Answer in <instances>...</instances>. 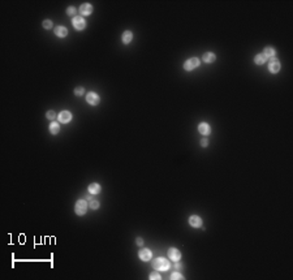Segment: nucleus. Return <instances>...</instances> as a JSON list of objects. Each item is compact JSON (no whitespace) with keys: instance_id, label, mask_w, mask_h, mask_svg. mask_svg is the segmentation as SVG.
I'll return each instance as SVG.
<instances>
[{"instance_id":"f257e3e1","label":"nucleus","mask_w":293,"mask_h":280,"mask_svg":"<svg viewBox=\"0 0 293 280\" xmlns=\"http://www.w3.org/2000/svg\"><path fill=\"white\" fill-rule=\"evenodd\" d=\"M152 267L155 270H158V271H167V270H169L171 265H169L168 259L160 257V258H157V259L152 261Z\"/></svg>"},{"instance_id":"f03ea898","label":"nucleus","mask_w":293,"mask_h":280,"mask_svg":"<svg viewBox=\"0 0 293 280\" xmlns=\"http://www.w3.org/2000/svg\"><path fill=\"white\" fill-rule=\"evenodd\" d=\"M74 211L77 215H85L86 211H88V202H86L85 199L77 201V203L74 206Z\"/></svg>"},{"instance_id":"7ed1b4c3","label":"nucleus","mask_w":293,"mask_h":280,"mask_svg":"<svg viewBox=\"0 0 293 280\" xmlns=\"http://www.w3.org/2000/svg\"><path fill=\"white\" fill-rule=\"evenodd\" d=\"M198 67H200V59L198 57H190L189 60H186L184 64L185 71H193V69H195Z\"/></svg>"},{"instance_id":"20e7f679","label":"nucleus","mask_w":293,"mask_h":280,"mask_svg":"<svg viewBox=\"0 0 293 280\" xmlns=\"http://www.w3.org/2000/svg\"><path fill=\"white\" fill-rule=\"evenodd\" d=\"M72 24H73V28L77 29V30H83L86 28V21H85L83 17H81V16L73 17Z\"/></svg>"},{"instance_id":"39448f33","label":"nucleus","mask_w":293,"mask_h":280,"mask_svg":"<svg viewBox=\"0 0 293 280\" xmlns=\"http://www.w3.org/2000/svg\"><path fill=\"white\" fill-rule=\"evenodd\" d=\"M86 100H88V103L91 104V106H97V104H99V102H100L99 95L95 94L94 91H90L88 95H86Z\"/></svg>"},{"instance_id":"423d86ee","label":"nucleus","mask_w":293,"mask_h":280,"mask_svg":"<svg viewBox=\"0 0 293 280\" xmlns=\"http://www.w3.org/2000/svg\"><path fill=\"white\" fill-rule=\"evenodd\" d=\"M168 258L173 262H178L180 258H181V253H180V250L176 248H171V249H168Z\"/></svg>"},{"instance_id":"0eeeda50","label":"nucleus","mask_w":293,"mask_h":280,"mask_svg":"<svg viewBox=\"0 0 293 280\" xmlns=\"http://www.w3.org/2000/svg\"><path fill=\"white\" fill-rule=\"evenodd\" d=\"M280 61L278 59H271L270 61V64H269V71L271 73H278L280 71Z\"/></svg>"},{"instance_id":"6e6552de","label":"nucleus","mask_w":293,"mask_h":280,"mask_svg":"<svg viewBox=\"0 0 293 280\" xmlns=\"http://www.w3.org/2000/svg\"><path fill=\"white\" fill-rule=\"evenodd\" d=\"M189 224H190L192 227H194V228H200V227L202 225V219L198 215H192L190 218H189Z\"/></svg>"},{"instance_id":"1a4fd4ad","label":"nucleus","mask_w":293,"mask_h":280,"mask_svg":"<svg viewBox=\"0 0 293 280\" xmlns=\"http://www.w3.org/2000/svg\"><path fill=\"white\" fill-rule=\"evenodd\" d=\"M138 256H140V258H141L142 261L147 262V261H150V259H151L152 253H151V250H150V249H141V250H140V253H138Z\"/></svg>"},{"instance_id":"9d476101","label":"nucleus","mask_w":293,"mask_h":280,"mask_svg":"<svg viewBox=\"0 0 293 280\" xmlns=\"http://www.w3.org/2000/svg\"><path fill=\"white\" fill-rule=\"evenodd\" d=\"M59 120L64 122V124H67V122H69L72 120V113L69 111H61L59 113Z\"/></svg>"},{"instance_id":"9b49d317","label":"nucleus","mask_w":293,"mask_h":280,"mask_svg":"<svg viewBox=\"0 0 293 280\" xmlns=\"http://www.w3.org/2000/svg\"><path fill=\"white\" fill-rule=\"evenodd\" d=\"M198 130H200V133L203 136H209L211 133V128L207 122H201V124L198 125Z\"/></svg>"},{"instance_id":"f8f14e48","label":"nucleus","mask_w":293,"mask_h":280,"mask_svg":"<svg viewBox=\"0 0 293 280\" xmlns=\"http://www.w3.org/2000/svg\"><path fill=\"white\" fill-rule=\"evenodd\" d=\"M80 13H81L82 16H89V14H91V13H93V5L89 4V3L82 4V5L80 7Z\"/></svg>"},{"instance_id":"ddd939ff","label":"nucleus","mask_w":293,"mask_h":280,"mask_svg":"<svg viewBox=\"0 0 293 280\" xmlns=\"http://www.w3.org/2000/svg\"><path fill=\"white\" fill-rule=\"evenodd\" d=\"M55 34H56V37H59V38H64V37H67L68 35V29L65 28V26H56L55 28Z\"/></svg>"},{"instance_id":"4468645a","label":"nucleus","mask_w":293,"mask_h":280,"mask_svg":"<svg viewBox=\"0 0 293 280\" xmlns=\"http://www.w3.org/2000/svg\"><path fill=\"white\" fill-rule=\"evenodd\" d=\"M100 185L98 182H93V184H90L89 185V193L90 194H99L100 193Z\"/></svg>"},{"instance_id":"2eb2a0df","label":"nucleus","mask_w":293,"mask_h":280,"mask_svg":"<svg viewBox=\"0 0 293 280\" xmlns=\"http://www.w3.org/2000/svg\"><path fill=\"white\" fill-rule=\"evenodd\" d=\"M132 39H133V33L131 30H126L123 33V43L124 45H129V43L132 42Z\"/></svg>"},{"instance_id":"dca6fc26","label":"nucleus","mask_w":293,"mask_h":280,"mask_svg":"<svg viewBox=\"0 0 293 280\" xmlns=\"http://www.w3.org/2000/svg\"><path fill=\"white\" fill-rule=\"evenodd\" d=\"M202 59L205 63H214V61L216 60V55L212 54V52H206V54H203Z\"/></svg>"},{"instance_id":"f3484780","label":"nucleus","mask_w":293,"mask_h":280,"mask_svg":"<svg viewBox=\"0 0 293 280\" xmlns=\"http://www.w3.org/2000/svg\"><path fill=\"white\" fill-rule=\"evenodd\" d=\"M266 61H267V57H266L263 54H258V55L254 57V63H255L257 65H263Z\"/></svg>"},{"instance_id":"a211bd4d","label":"nucleus","mask_w":293,"mask_h":280,"mask_svg":"<svg viewBox=\"0 0 293 280\" xmlns=\"http://www.w3.org/2000/svg\"><path fill=\"white\" fill-rule=\"evenodd\" d=\"M275 54H276V51H275L272 47H266L264 48V52H263V55L267 57V59H274V56H275Z\"/></svg>"},{"instance_id":"6ab92c4d","label":"nucleus","mask_w":293,"mask_h":280,"mask_svg":"<svg viewBox=\"0 0 293 280\" xmlns=\"http://www.w3.org/2000/svg\"><path fill=\"white\" fill-rule=\"evenodd\" d=\"M59 130H60V125L57 124V122H55V121L51 122V125H50V132H51V134H57Z\"/></svg>"},{"instance_id":"aec40b11","label":"nucleus","mask_w":293,"mask_h":280,"mask_svg":"<svg viewBox=\"0 0 293 280\" xmlns=\"http://www.w3.org/2000/svg\"><path fill=\"white\" fill-rule=\"evenodd\" d=\"M74 94L77 95V97H82V95L85 94V89H83V87H76V89H74Z\"/></svg>"},{"instance_id":"412c9836","label":"nucleus","mask_w":293,"mask_h":280,"mask_svg":"<svg viewBox=\"0 0 293 280\" xmlns=\"http://www.w3.org/2000/svg\"><path fill=\"white\" fill-rule=\"evenodd\" d=\"M46 116H47L48 120H55V119H56V112H55V111H48V112L46 113Z\"/></svg>"},{"instance_id":"4be33fe9","label":"nucleus","mask_w":293,"mask_h":280,"mask_svg":"<svg viewBox=\"0 0 293 280\" xmlns=\"http://www.w3.org/2000/svg\"><path fill=\"white\" fill-rule=\"evenodd\" d=\"M90 208H93V210H97L98 207H99V202H98V201H94V199H91L90 201Z\"/></svg>"},{"instance_id":"5701e85b","label":"nucleus","mask_w":293,"mask_h":280,"mask_svg":"<svg viewBox=\"0 0 293 280\" xmlns=\"http://www.w3.org/2000/svg\"><path fill=\"white\" fill-rule=\"evenodd\" d=\"M43 28H45V29H51V28H52V22H51V20L43 21Z\"/></svg>"},{"instance_id":"b1692460","label":"nucleus","mask_w":293,"mask_h":280,"mask_svg":"<svg viewBox=\"0 0 293 280\" xmlns=\"http://www.w3.org/2000/svg\"><path fill=\"white\" fill-rule=\"evenodd\" d=\"M67 14L68 16H76V8L74 7H69L67 9Z\"/></svg>"},{"instance_id":"393cba45","label":"nucleus","mask_w":293,"mask_h":280,"mask_svg":"<svg viewBox=\"0 0 293 280\" xmlns=\"http://www.w3.org/2000/svg\"><path fill=\"white\" fill-rule=\"evenodd\" d=\"M171 279H172V280H176V279H184V276H183L181 274H180V272H173V274L171 275Z\"/></svg>"},{"instance_id":"a878e982","label":"nucleus","mask_w":293,"mask_h":280,"mask_svg":"<svg viewBox=\"0 0 293 280\" xmlns=\"http://www.w3.org/2000/svg\"><path fill=\"white\" fill-rule=\"evenodd\" d=\"M150 279H151V280H157V279L159 280V279H162V276H160L159 272H152V274L150 275Z\"/></svg>"},{"instance_id":"bb28decb","label":"nucleus","mask_w":293,"mask_h":280,"mask_svg":"<svg viewBox=\"0 0 293 280\" xmlns=\"http://www.w3.org/2000/svg\"><path fill=\"white\" fill-rule=\"evenodd\" d=\"M201 145H202L203 147H206V146H207V145H209V142H207V139H206V138H203V139H202V142H201Z\"/></svg>"},{"instance_id":"cd10ccee","label":"nucleus","mask_w":293,"mask_h":280,"mask_svg":"<svg viewBox=\"0 0 293 280\" xmlns=\"http://www.w3.org/2000/svg\"><path fill=\"white\" fill-rule=\"evenodd\" d=\"M136 242H137V245H140V246H141V245H143V240H142V239H140V237L136 240Z\"/></svg>"},{"instance_id":"c85d7f7f","label":"nucleus","mask_w":293,"mask_h":280,"mask_svg":"<svg viewBox=\"0 0 293 280\" xmlns=\"http://www.w3.org/2000/svg\"><path fill=\"white\" fill-rule=\"evenodd\" d=\"M175 267H176V268H180V267H181V265H180V263H176Z\"/></svg>"}]
</instances>
